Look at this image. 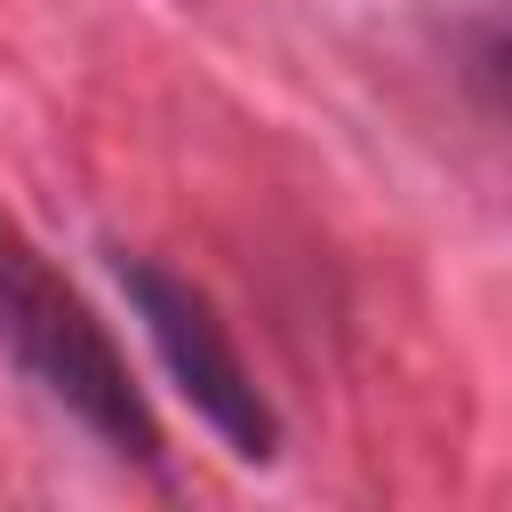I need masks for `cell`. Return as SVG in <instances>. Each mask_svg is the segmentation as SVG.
Instances as JSON below:
<instances>
[{
  "label": "cell",
  "mask_w": 512,
  "mask_h": 512,
  "mask_svg": "<svg viewBox=\"0 0 512 512\" xmlns=\"http://www.w3.org/2000/svg\"><path fill=\"white\" fill-rule=\"evenodd\" d=\"M112 272H120V288H128V304H136V320H144V344L160 352L168 384L192 400V416H200L232 456H248V464L280 456V416H272V400L256 392V376H248L232 328L216 320V304H208L184 272H168V264H152V256H112Z\"/></svg>",
  "instance_id": "cell-2"
},
{
  "label": "cell",
  "mask_w": 512,
  "mask_h": 512,
  "mask_svg": "<svg viewBox=\"0 0 512 512\" xmlns=\"http://www.w3.org/2000/svg\"><path fill=\"white\" fill-rule=\"evenodd\" d=\"M0 344L104 456L160 472V424H152L144 392L128 384V360L112 352L104 320L48 272V256L8 216H0Z\"/></svg>",
  "instance_id": "cell-1"
},
{
  "label": "cell",
  "mask_w": 512,
  "mask_h": 512,
  "mask_svg": "<svg viewBox=\"0 0 512 512\" xmlns=\"http://www.w3.org/2000/svg\"><path fill=\"white\" fill-rule=\"evenodd\" d=\"M472 80L496 112H512V16H488L472 32Z\"/></svg>",
  "instance_id": "cell-3"
}]
</instances>
